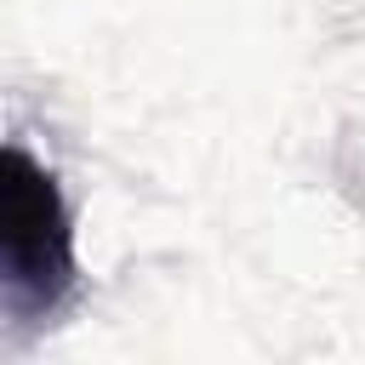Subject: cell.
<instances>
[{"label": "cell", "instance_id": "6da1fadb", "mask_svg": "<svg viewBox=\"0 0 365 365\" xmlns=\"http://www.w3.org/2000/svg\"><path fill=\"white\" fill-rule=\"evenodd\" d=\"M74 222L57 177L23 148H6L0 171V279L11 319H46L74 291Z\"/></svg>", "mask_w": 365, "mask_h": 365}]
</instances>
